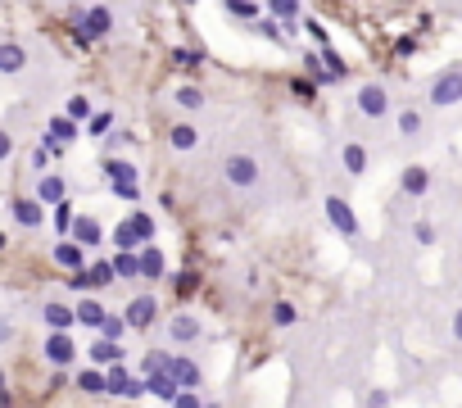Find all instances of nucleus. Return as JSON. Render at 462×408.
Here are the masks:
<instances>
[{
  "mask_svg": "<svg viewBox=\"0 0 462 408\" xmlns=\"http://www.w3.org/2000/svg\"><path fill=\"white\" fill-rule=\"evenodd\" d=\"M430 100L435 104H458L462 100V68H449L430 82Z\"/></svg>",
  "mask_w": 462,
  "mask_h": 408,
  "instance_id": "f257e3e1",
  "label": "nucleus"
},
{
  "mask_svg": "<svg viewBox=\"0 0 462 408\" xmlns=\"http://www.w3.org/2000/svg\"><path fill=\"white\" fill-rule=\"evenodd\" d=\"M227 182H231V186H254V182H258V163L249 159V154H231V159H227Z\"/></svg>",
  "mask_w": 462,
  "mask_h": 408,
  "instance_id": "f03ea898",
  "label": "nucleus"
},
{
  "mask_svg": "<svg viewBox=\"0 0 462 408\" xmlns=\"http://www.w3.org/2000/svg\"><path fill=\"white\" fill-rule=\"evenodd\" d=\"M326 218L335 222V227L344 231V236H358V218H354V209H349V200H340V196H331L326 200Z\"/></svg>",
  "mask_w": 462,
  "mask_h": 408,
  "instance_id": "7ed1b4c3",
  "label": "nucleus"
},
{
  "mask_svg": "<svg viewBox=\"0 0 462 408\" xmlns=\"http://www.w3.org/2000/svg\"><path fill=\"white\" fill-rule=\"evenodd\" d=\"M109 27H113V14H109V9H104V5H95L91 14L82 18V41H91V36H104V32H109Z\"/></svg>",
  "mask_w": 462,
  "mask_h": 408,
  "instance_id": "20e7f679",
  "label": "nucleus"
},
{
  "mask_svg": "<svg viewBox=\"0 0 462 408\" xmlns=\"http://www.w3.org/2000/svg\"><path fill=\"white\" fill-rule=\"evenodd\" d=\"M154 308H159V304H154L150 295L132 299V304H127V327H136V332H141V327H150L154 322Z\"/></svg>",
  "mask_w": 462,
  "mask_h": 408,
  "instance_id": "39448f33",
  "label": "nucleus"
},
{
  "mask_svg": "<svg viewBox=\"0 0 462 408\" xmlns=\"http://www.w3.org/2000/svg\"><path fill=\"white\" fill-rule=\"evenodd\" d=\"M73 354H77V349H73V340L69 336H64V332H55L50 340H46V358H50V363H73Z\"/></svg>",
  "mask_w": 462,
  "mask_h": 408,
  "instance_id": "423d86ee",
  "label": "nucleus"
},
{
  "mask_svg": "<svg viewBox=\"0 0 462 408\" xmlns=\"http://www.w3.org/2000/svg\"><path fill=\"white\" fill-rule=\"evenodd\" d=\"M163 367H168V372L177 376V386H186V390H190V386H200V367L190 363V358H177V354H172Z\"/></svg>",
  "mask_w": 462,
  "mask_h": 408,
  "instance_id": "0eeeda50",
  "label": "nucleus"
},
{
  "mask_svg": "<svg viewBox=\"0 0 462 408\" xmlns=\"http://www.w3.org/2000/svg\"><path fill=\"white\" fill-rule=\"evenodd\" d=\"M104 386H109V395H127V400H132V395H141V390H146V386H141V381H132V376L122 372V367H113V372L104 376Z\"/></svg>",
  "mask_w": 462,
  "mask_h": 408,
  "instance_id": "6e6552de",
  "label": "nucleus"
},
{
  "mask_svg": "<svg viewBox=\"0 0 462 408\" xmlns=\"http://www.w3.org/2000/svg\"><path fill=\"white\" fill-rule=\"evenodd\" d=\"M358 104H363V114H368V118H381V114H385V91H381V86H363V91H358Z\"/></svg>",
  "mask_w": 462,
  "mask_h": 408,
  "instance_id": "1a4fd4ad",
  "label": "nucleus"
},
{
  "mask_svg": "<svg viewBox=\"0 0 462 408\" xmlns=\"http://www.w3.org/2000/svg\"><path fill=\"white\" fill-rule=\"evenodd\" d=\"M91 358H95V363H118V358H122V345H118L113 336H100V340L91 345Z\"/></svg>",
  "mask_w": 462,
  "mask_h": 408,
  "instance_id": "9d476101",
  "label": "nucleus"
},
{
  "mask_svg": "<svg viewBox=\"0 0 462 408\" xmlns=\"http://www.w3.org/2000/svg\"><path fill=\"white\" fill-rule=\"evenodd\" d=\"M73 240H82V245H100V222H95V218H73Z\"/></svg>",
  "mask_w": 462,
  "mask_h": 408,
  "instance_id": "9b49d317",
  "label": "nucleus"
},
{
  "mask_svg": "<svg viewBox=\"0 0 462 408\" xmlns=\"http://www.w3.org/2000/svg\"><path fill=\"white\" fill-rule=\"evenodd\" d=\"M27 64V55H23V46H0V73H18V68Z\"/></svg>",
  "mask_w": 462,
  "mask_h": 408,
  "instance_id": "f8f14e48",
  "label": "nucleus"
},
{
  "mask_svg": "<svg viewBox=\"0 0 462 408\" xmlns=\"http://www.w3.org/2000/svg\"><path fill=\"white\" fill-rule=\"evenodd\" d=\"M426 186H430L426 168H408V172H403V191H408V196H426Z\"/></svg>",
  "mask_w": 462,
  "mask_h": 408,
  "instance_id": "ddd939ff",
  "label": "nucleus"
},
{
  "mask_svg": "<svg viewBox=\"0 0 462 408\" xmlns=\"http://www.w3.org/2000/svg\"><path fill=\"white\" fill-rule=\"evenodd\" d=\"M14 218L23 222V227H41V204H36V200H18L14 204Z\"/></svg>",
  "mask_w": 462,
  "mask_h": 408,
  "instance_id": "4468645a",
  "label": "nucleus"
},
{
  "mask_svg": "<svg viewBox=\"0 0 462 408\" xmlns=\"http://www.w3.org/2000/svg\"><path fill=\"white\" fill-rule=\"evenodd\" d=\"M73 318H77V308H64V304H50V308H46V322H50L55 332H69Z\"/></svg>",
  "mask_w": 462,
  "mask_h": 408,
  "instance_id": "2eb2a0df",
  "label": "nucleus"
},
{
  "mask_svg": "<svg viewBox=\"0 0 462 408\" xmlns=\"http://www.w3.org/2000/svg\"><path fill=\"white\" fill-rule=\"evenodd\" d=\"M113 240H118V250H136V245H141L146 236H141V227H136V222L127 218V222H122L118 231H113Z\"/></svg>",
  "mask_w": 462,
  "mask_h": 408,
  "instance_id": "dca6fc26",
  "label": "nucleus"
},
{
  "mask_svg": "<svg viewBox=\"0 0 462 408\" xmlns=\"http://www.w3.org/2000/svg\"><path fill=\"white\" fill-rule=\"evenodd\" d=\"M200 336V322L190 313H177L172 318V340H195Z\"/></svg>",
  "mask_w": 462,
  "mask_h": 408,
  "instance_id": "f3484780",
  "label": "nucleus"
},
{
  "mask_svg": "<svg viewBox=\"0 0 462 408\" xmlns=\"http://www.w3.org/2000/svg\"><path fill=\"white\" fill-rule=\"evenodd\" d=\"M77 322H86V327H100V322H104V308L95 304V299H82V304H77Z\"/></svg>",
  "mask_w": 462,
  "mask_h": 408,
  "instance_id": "a211bd4d",
  "label": "nucleus"
},
{
  "mask_svg": "<svg viewBox=\"0 0 462 408\" xmlns=\"http://www.w3.org/2000/svg\"><path fill=\"white\" fill-rule=\"evenodd\" d=\"M168 141H172V150H190V145H195V128H190V123H177V128L168 132Z\"/></svg>",
  "mask_w": 462,
  "mask_h": 408,
  "instance_id": "6ab92c4d",
  "label": "nucleus"
},
{
  "mask_svg": "<svg viewBox=\"0 0 462 408\" xmlns=\"http://www.w3.org/2000/svg\"><path fill=\"white\" fill-rule=\"evenodd\" d=\"M104 172H109V182H136V168H132L127 159H109Z\"/></svg>",
  "mask_w": 462,
  "mask_h": 408,
  "instance_id": "aec40b11",
  "label": "nucleus"
},
{
  "mask_svg": "<svg viewBox=\"0 0 462 408\" xmlns=\"http://www.w3.org/2000/svg\"><path fill=\"white\" fill-rule=\"evenodd\" d=\"M344 168L358 177V172L368 168V150H363V145H344Z\"/></svg>",
  "mask_w": 462,
  "mask_h": 408,
  "instance_id": "412c9836",
  "label": "nucleus"
},
{
  "mask_svg": "<svg viewBox=\"0 0 462 408\" xmlns=\"http://www.w3.org/2000/svg\"><path fill=\"white\" fill-rule=\"evenodd\" d=\"M113 268H118V277H141V259L132 254V250H122V254L113 259Z\"/></svg>",
  "mask_w": 462,
  "mask_h": 408,
  "instance_id": "4be33fe9",
  "label": "nucleus"
},
{
  "mask_svg": "<svg viewBox=\"0 0 462 408\" xmlns=\"http://www.w3.org/2000/svg\"><path fill=\"white\" fill-rule=\"evenodd\" d=\"M141 277H163V254L159 250H146V254H141Z\"/></svg>",
  "mask_w": 462,
  "mask_h": 408,
  "instance_id": "5701e85b",
  "label": "nucleus"
},
{
  "mask_svg": "<svg viewBox=\"0 0 462 408\" xmlns=\"http://www.w3.org/2000/svg\"><path fill=\"white\" fill-rule=\"evenodd\" d=\"M73 136H77V128H73V114H69V118H55L50 123V141H73Z\"/></svg>",
  "mask_w": 462,
  "mask_h": 408,
  "instance_id": "b1692460",
  "label": "nucleus"
},
{
  "mask_svg": "<svg viewBox=\"0 0 462 408\" xmlns=\"http://www.w3.org/2000/svg\"><path fill=\"white\" fill-rule=\"evenodd\" d=\"M55 259H59L64 268H82V240H77V245H59V250H55Z\"/></svg>",
  "mask_w": 462,
  "mask_h": 408,
  "instance_id": "393cba45",
  "label": "nucleus"
},
{
  "mask_svg": "<svg viewBox=\"0 0 462 408\" xmlns=\"http://www.w3.org/2000/svg\"><path fill=\"white\" fill-rule=\"evenodd\" d=\"M41 200H50V204H59L64 200V182L59 177H41V191H36Z\"/></svg>",
  "mask_w": 462,
  "mask_h": 408,
  "instance_id": "a878e982",
  "label": "nucleus"
},
{
  "mask_svg": "<svg viewBox=\"0 0 462 408\" xmlns=\"http://www.w3.org/2000/svg\"><path fill=\"white\" fill-rule=\"evenodd\" d=\"M86 277H91V286H109V281L118 277V268H113V264H95L91 272H86Z\"/></svg>",
  "mask_w": 462,
  "mask_h": 408,
  "instance_id": "bb28decb",
  "label": "nucleus"
},
{
  "mask_svg": "<svg viewBox=\"0 0 462 408\" xmlns=\"http://www.w3.org/2000/svg\"><path fill=\"white\" fill-rule=\"evenodd\" d=\"M77 386H82L86 395H100V390H109V386H104V376H100V372H82V376H77Z\"/></svg>",
  "mask_w": 462,
  "mask_h": 408,
  "instance_id": "cd10ccee",
  "label": "nucleus"
},
{
  "mask_svg": "<svg viewBox=\"0 0 462 408\" xmlns=\"http://www.w3.org/2000/svg\"><path fill=\"white\" fill-rule=\"evenodd\" d=\"M267 5H272L276 18H295V14H300V0H267Z\"/></svg>",
  "mask_w": 462,
  "mask_h": 408,
  "instance_id": "c85d7f7f",
  "label": "nucleus"
},
{
  "mask_svg": "<svg viewBox=\"0 0 462 408\" xmlns=\"http://www.w3.org/2000/svg\"><path fill=\"white\" fill-rule=\"evenodd\" d=\"M231 14H236V18H258V5H254V0H231Z\"/></svg>",
  "mask_w": 462,
  "mask_h": 408,
  "instance_id": "c756f323",
  "label": "nucleus"
},
{
  "mask_svg": "<svg viewBox=\"0 0 462 408\" xmlns=\"http://www.w3.org/2000/svg\"><path fill=\"white\" fill-rule=\"evenodd\" d=\"M254 27H258V32L267 36V41H286V32L276 27V18H263V23H254Z\"/></svg>",
  "mask_w": 462,
  "mask_h": 408,
  "instance_id": "7c9ffc66",
  "label": "nucleus"
},
{
  "mask_svg": "<svg viewBox=\"0 0 462 408\" xmlns=\"http://www.w3.org/2000/svg\"><path fill=\"white\" fill-rule=\"evenodd\" d=\"M272 322H276V327H290V322H295V304H276V308H272Z\"/></svg>",
  "mask_w": 462,
  "mask_h": 408,
  "instance_id": "2f4dec72",
  "label": "nucleus"
},
{
  "mask_svg": "<svg viewBox=\"0 0 462 408\" xmlns=\"http://www.w3.org/2000/svg\"><path fill=\"white\" fill-rule=\"evenodd\" d=\"M177 100L186 104V109H200V100H204V95H200L195 86H181V91H177Z\"/></svg>",
  "mask_w": 462,
  "mask_h": 408,
  "instance_id": "473e14b6",
  "label": "nucleus"
},
{
  "mask_svg": "<svg viewBox=\"0 0 462 408\" xmlns=\"http://www.w3.org/2000/svg\"><path fill=\"white\" fill-rule=\"evenodd\" d=\"M69 114H73V118H91V104H86V95H73V100H69Z\"/></svg>",
  "mask_w": 462,
  "mask_h": 408,
  "instance_id": "72a5a7b5",
  "label": "nucleus"
},
{
  "mask_svg": "<svg viewBox=\"0 0 462 408\" xmlns=\"http://www.w3.org/2000/svg\"><path fill=\"white\" fill-rule=\"evenodd\" d=\"M399 128H403V136H417V132H421V118H417V114L408 109V114L399 118Z\"/></svg>",
  "mask_w": 462,
  "mask_h": 408,
  "instance_id": "f704fd0d",
  "label": "nucleus"
},
{
  "mask_svg": "<svg viewBox=\"0 0 462 408\" xmlns=\"http://www.w3.org/2000/svg\"><path fill=\"white\" fill-rule=\"evenodd\" d=\"M122 327H127V322H122V318H104V322H100V332L118 340V336H122Z\"/></svg>",
  "mask_w": 462,
  "mask_h": 408,
  "instance_id": "c9c22d12",
  "label": "nucleus"
},
{
  "mask_svg": "<svg viewBox=\"0 0 462 408\" xmlns=\"http://www.w3.org/2000/svg\"><path fill=\"white\" fill-rule=\"evenodd\" d=\"M109 128H113V118H109V114H95V118H91V132H95V136H104Z\"/></svg>",
  "mask_w": 462,
  "mask_h": 408,
  "instance_id": "e433bc0d",
  "label": "nucleus"
},
{
  "mask_svg": "<svg viewBox=\"0 0 462 408\" xmlns=\"http://www.w3.org/2000/svg\"><path fill=\"white\" fill-rule=\"evenodd\" d=\"M195 286H200V281H195V272H186V277L177 281V295H190V290H195Z\"/></svg>",
  "mask_w": 462,
  "mask_h": 408,
  "instance_id": "4c0bfd02",
  "label": "nucleus"
},
{
  "mask_svg": "<svg viewBox=\"0 0 462 408\" xmlns=\"http://www.w3.org/2000/svg\"><path fill=\"white\" fill-rule=\"evenodd\" d=\"M55 222H59V227H64V231H69V227H73V213H69V204H59V213H55Z\"/></svg>",
  "mask_w": 462,
  "mask_h": 408,
  "instance_id": "58836bf2",
  "label": "nucleus"
},
{
  "mask_svg": "<svg viewBox=\"0 0 462 408\" xmlns=\"http://www.w3.org/2000/svg\"><path fill=\"white\" fill-rule=\"evenodd\" d=\"M295 95H304V100H313V82H304V77H295Z\"/></svg>",
  "mask_w": 462,
  "mask_h": 408,
  "instance_id": "ea45409f",
  "label": "nucleus"
},
{
  "mask_svg": "<svg viewBox=\"0 0 462 408\" xmlns=\"http://www.w3.org/2000/svg\"><path fill=\"white\" fill-rule=\"evenodd\" d=\"M417 240H421V245H430V240H435V227H426V222H417Z\"/></svg>",
  "mask_w": 462,
  "mask_h": 408,
  "instance_id": "a19ab883",
  "label": "nucleus"
},
{
  "mask_svg": "<svg viewBox=\"0 0 462 408\" xmlns=\"http://www.w3.org/2000/svg\"><path fill=\"white\" fill-rule=\"evenodd\" d=\"M9 154V132H0V159Z\"/></svg>",
  "mask_w": 462,
  "mask_h": 408,
  "instance_id": "79ce46f5",
  "label": "nucleus"
},
{
  "mask_svg": "<svg viewBox=\"0 0 462 408\" xmlns=\"http://www.w3.org/2000/svg\"><path fill=\"white\" fill-rule=\"evenodd\" d=\"M0 404H9V390H5V372H0Z\"/></svg>",
  "mask_w": 462,
  "mask_h": 408,
  "instance_id": "37998d69",
  "label": "nucleus"
},
{
  "mask_svg": "<svg viewBox=\"0 0 462 408\" xmlns=\"http://www.w3.org/2000/svg\"><path fill=\"white\" fill-rule=\"evenodd\" d=\"M454 336L462 340V308H458V318H454Z\"/></svg>",
  "mask_w": 462,
  "mask_h": 408,
  "instance_id": "c03bdc74",
  "label": "nucleus"
},
{
  "mask_svg": "<svg viewBox=\"0 0 462 408\" xmlns=\"http://www.w3.org/2000/svg\"><path fill=\"white\" fill-rule=\"evenodd\" d=\"M0 340H9V327L5 322H0Z\"/></svg>",
  "mask_w": 462,
  "mask_h": 408,
  "instance_id": "a18cd8bd",
  "label": "nucleus"
}]
</instances>
